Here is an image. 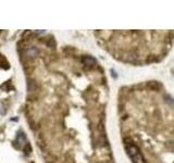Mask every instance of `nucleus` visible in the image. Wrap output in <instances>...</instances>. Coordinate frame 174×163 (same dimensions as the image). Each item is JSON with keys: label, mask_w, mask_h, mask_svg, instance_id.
I'll return each mask as SVG.
<instances>
[{"label": "nucleus", "mask_w": 174, "mask_h": 163, "mask_svg": "<svg viewBox=\"0 0 174 163\" xmlns=\"http://www.w3.org/2000/svg\"><path fill=\"white\" fill-rule=\"evenodd\" d=\"M125 148H126V151L130 157V159L134 161V163H145L139 149L134 143H125Z\"/></svg>", "instance_id": "f257e3e1"}, {"label": "nucleus", "mask_w": 174, "mask_h": 163, "mask_svg": "<svg viewBox=\"0 0 174 163\" xmlns=\"http://www.w3.org/2000/svg\"><path fill=\"white\" fill-rule=\"evenodd\" d=\"M83 63L85 64V65H88V66H93V65H95L97 62H96V60L94 59V58H91V57H84Z\"/></svg>", "instance_id": "f03ea898"}, {"label": "nucleus", "mask_w": 174, "mask_h": 163, "mask_svg": "<svg viewBox=\"0 0 174 163\" xmlns=\"http://www.w3.org/2000/svg\"><path fill=\"white\" fill-rule=\"evenodd\" d=\"M16 141L19 143V147H23L26 145V138H25V136L23 134H19L18 137H16Z\"/></svg>", "instance_id": "7ed1b4c3"}, {"label": "nucleus", "mask_w": 174, "mask_h": 163, "mask_svg": "<svg viewBox=\"0 0 174 163\" xmlns=\"http://www.w3.org/2000/svg\"><path fill=\"white\" fill-rule=\"evenodd\" d=\"M28 55L31 57H35L36 55H37V50H36L35 48H33V49H31V50H28Z\"/></svg>", "instance_id": "20e7f679"}]
</instances>
